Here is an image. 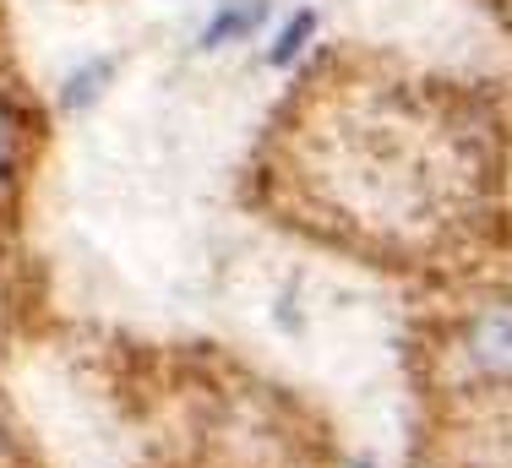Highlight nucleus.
I'll use <instances>...</instances> for the list:
<instances>
[{
  "label": "nucleus",
  "mask_w": 512,
  "mask_h": 468,
  "mask_svg": "<svg viewBox=\"0 0 512 468\" xmlns=\"http://www.w3.org/2000/svg\"><path fill=\"white\" fill-rule=\"evenodd\" d=\"M442 365L463 392H512V294H480L447 327Z\"/></svg>",
  "instance_id": "nucleus-1"
},
{
  "label": "nucleus",
  "mask_w": 512,
  "mask_h": 468,
  "mask_svg": "<svg viewBox=\"0 0 512 468\" xmlns=\"http://www.w3.org/2000/svg\"><path fill=\"white\" fill-rule=\"evenodd\" d=\"M262 17H267L262 0H229V6H218L213 22L202 28V49H224L235 39H251V33L262 28Z\"/></svg>",
  "instance_id": "nucleus-2"
},
{
  "label": "nucleus",
  "mask_w": 512,
  "mask_h": 468,
  "mask_svg": "<svg viewBox=\"0 0 512 468\" xmlns=\"http://www.w3.org/2000/svg\"><path fill=\"white\" fill-rule=\"evenodd\" d=\"M109 77H115V60H88V66H82L77 77L66 82V93H60V109H88Z\"/></svg>",
  "instance_id": "nucleus-3"
},
{
  "label": "nucleus",
  "mask_w": 512,
  "mask_h": 468,
  "mask_svg": "<svg viewBox=\"0 0 512 468\" xmlns=\"http://www.w3.org/2000/svg\"><path fill=\"white\" fill-rule=\"evenodd\" d=\"M17 153H22V126H17V109L0 98V196L11 191L17 180Z\"/></svg>",
  "instance_id": "nucleus-4"
},
{
  "label": "nucleus",
  "mask_w": 512,
  "mask_h": 468,
  "mask_svg": "<svg viewBox=\"0 0 512 468\" xmlns=\"http://www.w3.org/2000/svg\"><path fill=\"white\" fill-rule=\"evenodd\" d=\"M311 28H316V17H311V11H300V17L289 22L284 33H278V44H273V66H289V60H295L300 49H306V39H311Z\"/></svg>",
  "instance_id": "nucleus-5"
},
{
  "label": "nucleus",
  "mask_w": 512,
  "mask_h": 468,
  "mask_svg": "<svg viewBox=\"0 0 512 468\" xmlns=\"http://www.w3.org/2000/svg\"><path fill=\"white\" fill-rule=\"evenodd\" d=\"M349 468H376L371 458H349Z\"/></svg>",
  "instance_id": "nucleus-6"
}]
</instances>
